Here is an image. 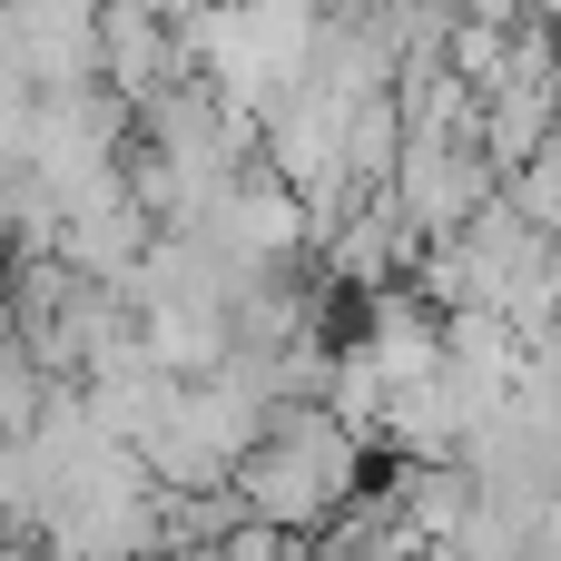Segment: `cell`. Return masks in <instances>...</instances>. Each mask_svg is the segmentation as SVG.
I'll use <instances>...</instances> for the list:
<instances>
[{
  "label": "cell",
  "instance_id": "6da1fadb",
  "mask_svg": "<svg viewBox=\"0 0 561 561\" xmlns=\"http://www.w3.org/2000/svg\"><path fill=\"white\" fill-rule=\"evenodd\" d=\"M365 473H375V444H365L355 424H335L325 404H276L266 444L237 463V493H247V513L276 523V533H325V523L365 493Z\"/></svg>",
  "mask_w": 561,
  "mask_h": 561
},
{
  "label": "cell",
  "instance_id": "277c9868",
  "mask_svg": "<svg viewBox=\"0 0 561 561\" xmlns=\"http://www.w3.org/2000/svg\"><path fill=\"white\" fill-rule=\"evenodd\" d=\"M138 10H148V20H168V30H178V20H197V10H207V0H138Z\"/></svg>",
  "mask_w": 561,
  "mask_h": 561
},
{
  "label": "cell",
  "instance_id": "7a4b0ae2",
  "mask_svg": "<svg viewBox=\"0 0 561 561\" xmlns=\"http://www.w3.org/2000/svg\"><path fill=\"white\" fill-rule=\"evenodd\" d=\"M99 79H108L128 108H148L168 79H187V49H178V30L148 20L138 0H108V10H99Z\"/></svg>",
  "mask_w": 561,
  "mask_h": 561
},
{
  "label": "cell",
  "instance_id": "3957f363",
  "mask_svg": "<svg viewBox=\"0 0 561 561\" xmlns=\"http://www.w3.org/2000/svg\"><path fill=\"white\" fill-rule=\"evenodd\" d=\"M49 394H59V375H49L30 345H10V355H0V434H39Z\"/></svg>",
  "mask_w": 561,
  "mask_h": 561
}]
</instances>
